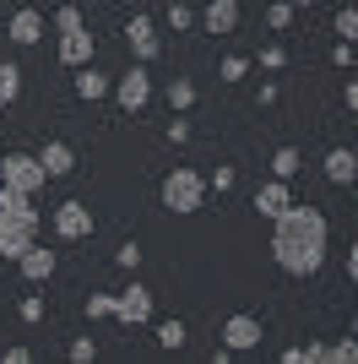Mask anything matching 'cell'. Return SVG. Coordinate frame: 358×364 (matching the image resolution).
I'll list each match as a JSON object with an SVG mask.
<instances>
[{"label":"cell","instance_id":"1","mask_svg":"<svg viewBox=\"0 0 358 364\" xmlns=\"http://www.w3.org/2000/svg\"><path fill=\"white\" fill-rule=\"evenodd\" d=\"M326 213L320 207H298L288 201L283 213L271 218V261L288 277H315L326 267Z\"/></svg>","mask_w":358,"mask_h":364},{"label":"cell","instance_id":"2","mask_svg":"<svg viewBox=\"0 0 358 364\" xmlns=\"http://www.w3.org/2000/svg\"><path fill=\"white\" fill-rule=\"evenodd\" d=\"M201 201H207V174H195V168H168L163 180V207L179 218L201 213Z\"/></svg>","mask_w":358,"mask_h":364},{"label":"cell","instance_id":"3","mask_svg":"<svg viewBox=\"0 0 358 364\" xmlns=\"http://www.w3.org/2000/svg\"><path fill=\"white\" fill-rule=\"evenodd\" d=\"M33 245H38V213H33V207L0 218V256H6V261H22Z\"/></svg>","mask_w":358,"mask_h":364},{"label":"cell","instance_id":"4","mask_svg":"<svg viewBox=\"0 0 358 364\" xmlns=\"http://www.w3.org/2000/svg\"><path fill=\"white\" fill-rule=\"evenodd\" d=\"M44 164H38V158H33V152H6V158H0V185H11V191H44Z\"/></svg>","mask_w":358,"mask_h":364},{"label":"cell","instance_id":"5","mask_svg":"<svg viewBox=\"0 0 358 364\" xmlns=\"http://www.w3.org/2000/svg\"><path fill=\"white\" fill-rule=\"evenodd\" d=\"M114 104L125 109V114H141V109L152 104V76H147V65H141V60L114 82Z\"/></svg>","mask_w":358,"mask_h":364},{"label":"cell","instance_id":"6","mask_svg":"<svg viewBox=\"0 0 358 364\" xmlns=\"http://www.w3.org/2000/svg\"><path fill=\"white\" fill-rule=\"evenodd\" d=\"M261 316H244V310H239V316H228L223 321V348H234V353H250V348H261Z\"/></svg>","mask_w":358,"mask_h":364},{"label":"cell","instance_id":"7","mask_svg":"<svg viewBox=\"0 0 358 364\" xmlns=\"http://www.w3.org/2000/svg\"><path fill=\"white\" fill-rule=\"evenodd\" d=\"M55 234H60V240H87V234H92L87 201H60V207H55Z\"/></svg>","mask_w":358,"mask_h":364},{"label":"cell","instance_id":"8","mask_svg":"<svg viewBox=\"0 0 358 364\" xmlns=\"http://www.w3.org/2000/svg\"><path fill=\"white\" fill-rule=\"evenodd\" d=\"M114 321H125V326H147V321H152V289L131 283V289L119 294V304H114Z\"/></svg>","mask_w":358,"mask_h":364},{"label":"cell","instance_id":"9","mask_svg":"<svg viewBox=\"0 0 358 364\" xmlns=\"http://www.w3.org/2000/svg\"><path fill=\"white\" fill-rule=\"evenodd\" d=\"M125 38H131V49H136V60H141V65H152V60H158V49H163V44H158V28H152V16H141V11L125 22Z\"/></svg>","mask_w":358,"mask_h":364},{"label":"cell","instance_id":"10","mask_svg":"<svg viewBox=\"0 0 358 364\" xmlns=\"http://www.w3.org/2000/svg\"><path fill=\"white\" fill-rule=\"evenodd\" d=\"M288 201H293V191H288V180H277V174H271L266 185H261V191H255V213L261 218H277L288 207Z\"/></svg>","mask_w":358,"mask_h":364},{"label":"cell","instance_id":"11","mask_svg":"<svg viewBox=\"0 0 358 364\" xmlns=\"http://www.w3.org/2000/svg\"><path fill=\"white\" fill-rule=\"evenodd\" d=\"M38 164H44V174H49V180H65V174L76 168V152H71V141H44Z\"/></svg>","mask_w":358,"mask_h":364},{"label":"cell","instance_id":"12","mask_svg":"<svg viewBox=\"0 0 358 364\" xmlns=\"http://www.w3.org/2000/svg\"><path fill=\"white\" fill-rule=\"evenodd\" d=\"M195 22H201L207 33H234V28H239V0H212Z\"/></svg>","mask_w":358,"mask_h":364},{"label":"cell","instance_id":"13","mask_svg":"<svg viewBox=\"0 0 358 364\" xmlns=\"http://www.w3.org/2000/svg\"><path fill=\"white\" fill-rule=\"evenodd\" d=\"M326 180L331 185H353L358 180V152L353 147H331L326 152Z\"/></svg>","mask_w":358,"mask_h":364},{"label":"cell","instance_id":"14","mask_svg":"<svg viewBox=\"0 0 358 364\" xmlns=\"http://www.w3.org/2000/svg\"><path fill=\"white\" fill-rule=\"evenodd\" d=\"M109 92H114V82H109L104 71L76 65V98H82V104H98V98H109Z\"/></svg>","mask_w":358,"mask_h":364},{"label":"cell","instance_id":"15","mask_svg":"<svg viewBox=\"0 0 358 364\" xmlns=\"http://www.w3.org/2000/svg\"><path fill=\"white\" fill-rule=\"evenodd\" d=\"M60 60H65V65H92V33L87 28L60 33Z\"/></svg>","mask_w":358,"mask_h":364},{"label":"cell","instance_id":"16","mask_svg":"<svg viewBox=\"0 0 358 364\" xmlns=\"http://www.w3.org/2000/svg\"><path fill=\"white\" fill-rule=\"evenodd\" d=\"M55 250H44V245H33L28 256L16 261V267H22V277H28V283H49V277H55Z\"/></svg>","mask_w":358,"mask_h":364},{"label":"cell","instance_id":"17","mask_svg":"<svg viewBox=\"0 0 358 364\" xmlns=\"http://www.w3.org/2000/svg\"><path fill=\"white\" fill-rule=\"evenodd\" d=\"M38 38H44V11L22 6V11L11 16V44H38Z\"/></svg>","mask_w":358,"mask_h":364},{"label":"cell","instance_id":"18","mask_svg":"<svg viewBox=\"0 0 358 364\" xmlns=\"http://www.w3.org/2000/svg\"><path fill=\"white\" fill-rule=\"evenodd\" d=\"M16 92H22V65L0 60V109H11V104H16Z\"/></svg>","mask_w":358,"mask_h":364},{"label":"cell","instance_id":"19","mask_svg":"<svg viewBox=\"0 0 358 364\" xmlns=\"http://www.w3.org/2000/svg\"><path fill=\"white\" fill-rule=\"evenodd\" d=\"M298 168H304V158H298V147H277V152H271V174H277V180H293Z\"/></svg>","mask_w":358,"mask_h":364},{"label":"cell","instance_id":"20","mask_svg":"<svg viewBox=\"0 0 358 364\" xmlns=\"http://www.w3.org/2000/svg\"><path fill=\"white\" fill-rule=\"evenodd\" d=\"M168 109H174V114H185V109H195V82H185V76H174V82H168Z\"/></svg>","mask_w":358,"mask_h":364},{"label":"cell","instance_id":"21","mask_svg":"<svg viewBox=\"0 0 358 364\" xmlns=\"http://www.w3.org/2000/svg\"><path fill=\"white\" fill-rule=\"evenodd\" d=\"M293 11H298L293 0H277V6H266V28H271V33H288V28H293Z\"/></svg>","mask_w":358,"mask_h":364},{"label":"cell","instance_id":"22","mask_svg":"<svg viewBox=\"0 0 358 364\" xmlns=\"http://www.w3.org/2000/svg\"><path fill=\"white\" fill-rule=\"evenodd\" d=\"M185 337H190V332H185V321H163V326H158V348L179 353V348H185Z\"/></svg>","mask_w":358,"mask_h":364},{"label":"cell","instance_id":"23","mask_svg":"<svg viewBox=\"0 0 358 364\" xmlns=\"http://www.w3.org/2000/svg\"><path fill=\"white\" fill-rule=\"evenodd\" d=\"M114 304H119V294H87V316L92 321H114Z\"/></svg>","mask_w":358,"mask_h":364},{"label":"cell","instance_id":"24","mask_svg":"<svg viewBox=\"0 0 358 364\" xmlns=\"http://www.w3.org/2000/svg\"><path fill=\"white\" fill-rule=\"evenodd\" d=\"M234 180H239V174H234V164H217V168H212V174H207V191H217V196H228V191H234Z\"/></svg>","mask_w":358,"mask_h":364},{"label":"cell","instance_id":"25","mask_svg":"<svg viewBox=\"0 0 358 364\" xmlns=\"http://www.w3.org/2000/svg\"><path fill=\"white\" fill-rule=\"evenodd\" d=\"M217 76H223V82H244V76H250V60H244V55H228V60L217 65Z\"/></svg>","mask_w":358,"mask_h":364},{"label":"cell","instance_id":"26","mask_svg":"<svg viewBox=\"0 0 358 364\" xmlns=\"http://www.w3.org/2000/svg\"><path fill=\"white\" fill-rule=\"evenodd\" d=\"M331 28H337V33H342V38H347V44H353V38H358V6H342Z\"/></svg>","mask_w":358,"mask_h":364},{"label":"cell","instance_id":"27","mask_svg":"<svg viewBox=\"0 0 358 364\" xmlns=\"http://www.w3.org/2000/svg\"><path fill=\"white\" fill-rule=\"evenodd\" d=\"M168 28H174V33H190V28H195V11L174 0V6H168Z\"/></svg>","mask_w":358,"mask_h":364},{"label":"cell","instance_id":"28","mask_svg":"<svg viewBox=\"0 0 358 364\" xmlns=\"http://www.w3.org/2000/svg\"><path fill=\"white\" fill-rule=\"evenodd\" d=\"M331 359H337V364H358V337L347 332L342 343H331Z\"/></svg>","mask_w":358,"mask_h":364},{"label":"cell","instance_id":"29","mask_svg":"<svg viewBox=\"0 0 358 364\" xmlns=\"http://www.w3.org/2000/svg\"><path fill=\"white\" fill-rule=\"evenodd\" d=\"M114 261L125 267V272H136V267H141V245H136V240H125V245L114 250Z\"/></svg>","mask_w":358,"mask_h":364},{"label":"cell","instance_id":"30","mask_svg":"<svg viewBox=\"0 0 358 364\" xmlns=\"http://www.w3.org/2000/svg\"><path fill=\"white\" fill-rule=\"evenodd\" d=\"M55 28L60 33H76V28H82V6H60V11H55Z\"/></svg>","mask_w":358,"mask_h":364},{"label":"cell","instance_id":"31","mask_svg":"<svg viewBox=\"0 0 358 364\" xmlns=\"http://www.w3.org/2000/svg\"><path fill=\"white\" fill-rule=\"evenodd\" d=\"M283 65H288V49L283 44H266V49H261V71H283Z\"/></svg>","mask_w":358,"mask_h":364},{"label":"cell","instance_id":"32","mask_svg":"<svg viewBox=\"0 0 358 364\" xmlns=\"http://www.w3.org/2000/svg\"><path fill=\"white\" fill-rule=\"evenodd\" d=\"M22 321H28V326H38V321H44V299H38V294H28V299H22Z\"/></svg>","mask_w":358,"mask_h":364},{"label":"cell","instance_id":"33","mask_svg":"<svg viewBox=\"0 0 358 364\" xmlns=\"http://www.w3.org/2000/svg\"><path fill=\"white\" fill-rule=\"evenodd\" d=\"M92 353H98V343H92V337H76V343H71V359H76V364H87Z\"/></svg>","mask_w":358,"mask_h":364},{"label":"cell","instance_id":"34","mask_svg":"<svg viewBox=\"0 0 358 364\" xmlns=\"http://www.w3.org/2000/svg\"><path fill=\"white\" fill-rule=\"evenodd\" d=\"M331 359V343H304V364H326Z\"/></svg>","mask_w":358,"mask_h":364},{"label":"cell","instance_id":"35","mask_svg":"<svg viewBox=\"0 0 358 364\" xmlns=\"http://www.w3.org/2000/svg\"><path fill=\"white\" fill-rule=\"evenodd\" d=\"M168 141H174V147H179V141H190V120H179V114H174V120H168Z\"/></svg>","mask_w":358,"mask_h":364},{"label":"cell","instance_id":"36","mask_svg":"<svg viewBox=\"0 0 358 364\" xmlns=\"http://www.w3.org/2000/svg\"><path fill=\"white\" fill-rule=\"evenodd\" d=\"M342 104H347V114H358V76H347V92H342Z\"/></svg>","mask_w":358,"mask_h":364},{"label":"cell","instance_id":"37","mask_svg":"<svg viewBox=\"0 0 358 364\" xmlns=\"http://www.w3.org/2000/svg\"><path fill=\"white\" fill-rule=\"evenodd\" d=\"M331 60H337V65H353V44H347V38H342V44L331 49Z\"/></svg>","mask_w":358,"mask_h":364},{"label":"cell","instance_id":"38","mask_svg":"<svg viewBox=\"0 0 358 364\" xmlns=\"http://www.w3.org/2000/svg\"><path fill=\"white\" fill-rule=\"evenodd\" d=\"M347 277H353V283H358V245H353V250H347Z\"/></svg>","mask_w":358,"mask_h":364},{"label":"cell","instance_id":"39","mask_svg":"<svg viewBox=\"0 0 358 364\" xmlns=\"http://www.w3.org/2000/svg\"><path fill=\"white\" fill-rule=\"evenodd\" d=\"M76 6H98V0H76Z\"/></svg>","mask_w":358,"mask_h":364},{"label":"cell","instance_id":"40","mask_svg":"<svg viewBox=\"0 0 358 364\" xmlns=\"http://www.w3.org/2000/svg\"><path fill=\"white\" fill-rule=\"evenodd\" d=\"M353 337H358V316H353Z\"/></svg>","mask_w":358,"mask_h":364},{"label":"cell","instance_id":"41","mask_svg":"<svg viewBox=\"0 0 358 364\" xmlns=\"http://www.w3.org/2000/svg\"><path fill=\"white\" fill-rule=\"evenodd\" d=\"M293 6H310V0H293Z\"/></svg>","mask_w":358,"mask_h":364}]
</instances>
